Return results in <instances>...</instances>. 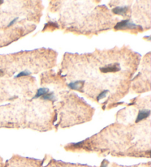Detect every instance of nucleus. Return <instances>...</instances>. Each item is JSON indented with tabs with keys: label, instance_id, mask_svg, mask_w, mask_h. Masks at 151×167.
Segmentation results:
<instances>
[{
	"label": "nucleus",
	"instance_id": "f257e3e1",
	"mask_svg": "<svg viewBox=\"0 0 151 167\" xmlns=\"http://www.w3.org/2000/svg\"><path fill=\"white\" fill-rule=\"evenodd\" d=\"M139 27V26L135 24L131 23L129 20H123L121 22H118L114 27L115 30H123V29L129 28V29H133Z\"/></svg>",
	"mask_w": 151,
	"mask_h": 167
},
{
	"label": "nucleus",
	"instance_id": "ddd939ff",
	"mask_svg": "<svg viewBox=\"0 0 151 167\" xmlns=\"http://www.w3.org/2000/svg\"><path fill=\"white\" fill-rule=\"evenodd\" d=\"M3 3V1H0V4H1Z\"/></svg>",
	"mask_w": 151,
	"mask_h": 167
},
{
	"label": "nucleus",
	"instance_id": "6e6552de",
	"mask_svg": "<svg viewBox=\"0 0 151 167\" xmlns=\"http://www.w3.org/2000/svg\"><path fill=\"white\" fill-rule=\"evenodd\" d=\"M108 92V90H105V91H102V92L100 93V94L98 95V97H97V100L99 101V100H100L101 99H102V98H104L106 96V94H107V93Z\"/></svg>",
	"mask_w": 151,
	"mask_h": 167
},
{
	"label": "nucleus",
	"instance_id": "7ed1b4c3",
	"mask_svg": "<svg viewBox=\"0 0 151 167\" xmlns=\"http://www.w3.org/2000/svg\"><path fill=\"white\" fill-rule=\"evenodd\" d=\"M150 114V110H140L139 112V114L137 116V118H136V122L138 123L139 122L142 121L144 119L147 118Z\"/></svg>",
	"mask_w": 151,
	"mask_h": 167
},
{
	"label": "nucleus",
	"instance_id": "39448f33",
	"mask_svg": "<svg viewBox=\"0 0 151 167\" xmlns=\"http://www.w3.org/2000/svg\"><path fill=\"white\" fill-rule=\"evenodd\" d=\"M128 7L127 6H119V7H116L112 10L113 13L116 15H121L125 16L126 14L127 11H128Z\"/></svg>",
	"mask_w": 151,
	"mask_h": 167
},
{
	"label": "nucleus",
	"instance_id": "1a4fd4ad",
	"mask_svg": "<svg viewBox=\"0 0 151 167\" xmlns=\"http://www.w3.org/2000/svg\"><path fill=\"white\" fill-rule=\"evenodd\" d=\"M30 72H27V71H24V72H20V73L18 75H16V78H20V77H23V76H27V75H30Z\"/></svg>",
	"mask_w": 151,
	"mask_h": 167
},
{
	"label": "nucleus",
	"instance_id": "0eeeda50",
	"mask_svg": "<svg viewBox=\"0 0 151 167\" xmlns=\"http://www.w3.org/2000/svg\"><path fill=\"white\" fill-rule=\"evenodd\" d=\"M43 99H48V100H52L53 99L54 97V93L53 92H49L47 94H46L45 95L43 96Z\"/></svg>",
	"mask_w": 151,
	"mask_h": 167
},
{
	"label": "nucleus",
	"instance_id": "20e7f679",
	"mask_svg": "<svg viewBox=\"0 0 151 167\" xmlns=\"http://www.w3.org/2000/svg\"><path fill=\"white\" fill-rule=\"evenodd\" d=\"M120 70V66L118 64L114 66H106L100 68V71L103 73H108V72H117Z\"/></svg>",
	"mask_w": 151,
	"mask_h": 167
},
{
	"label": "nucleus",
	"instance_id": "9d476101",
	"mask_svg": "<svg viewBox=\"0 0 151 167\" xmlns=\"http://www.w3.org/2000/svg\"><path fill=\"white\" fill-rule=\"evenodd\" d=\"M17 19H18V18H16V19H13V21H11V22H10V24H9V25H8V26H7V27H10V26H12V25H13V24H14V23H15V22H16V21H17Z\"/></svg>",
	"mask_w": 151,
	"mask_h": 167
},
{
	"label": "nucleus",
	"instance_id": "9b49d317",
	"mask_svg": "<svg viewBox=\"0 0 151 167\" xmlns=\"http://www.w3.org/2000/svg\"><path fill=\"white\" fill-rule=\"evenodd\" d=\"M101 167H108V164L106 163H104V162H103V163H102V166H101Z\"/></svg>",
	"mask_w": 151,
	"mask_h": 167
},
{
	"label": "nucleus",
	"instance_id": "f03ea898",
	"mask_svg": "<svg viewBox=\"0 0 151 167\" xmlns=\"http://www.w3.org/2000/svg\"><path fill=\"white\" fill-rule=\"evenodd\" d=\"M85 82L83 80H78V81L72 82L68 85V86L71 89L76 90V91H82V88L83 87Z\"/></svg>",
	"mask_w": 151,
	"mask_h": 167
},
{
	"label": "nucleus",
	"instance_id": "f8f14e48",
	"mask_svg": "<svg viewBox=\"0 0 151 167\" xmlns=\"http://www.w3.org/2000/svg\"><path fill=\"white\" fill-rule=\"evenodd\" d=\"M2 74H3V71L0 69V75H2Z\"/></svg>",
	"mask_w": 151,
	"mask_h": 167
},
{
	"label": "nucleus",
	"instance_id": "423d86ee",
	"mask_svg": "<svg viewBox=\"0 0 151 167\" xmlns=\"http://www.w3.org/2000/svg\"><path fill=\"white\" fill-rule=\"evenodd\" d=\"M47 93H49V89H48V88H39L38 91H37V93L34 98L35 99H36V98L43 97V96L45 95L46 94H47Z\"/></svg>",
	"mask_w": 151,
	"mask_h": 167
}]
</instances>
